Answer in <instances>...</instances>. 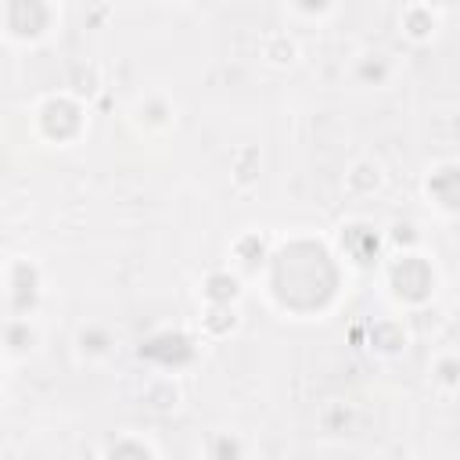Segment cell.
<instances>
[{
	"instance_id": "cell-11",
	"label": "cell",
	"mask_w": 460,
	"mask_h": 460,
	"mask_svg": "<svg viewBox=\"0 0 460 460\" xmlns=\"http://www.w3.org/2000/svg\"><path fill=\"white\" fill-rule=\"evenodd\" d=\"M205 453H208V460H244V446L230 431H212Z\"/></svg>"
},
{
	"instance_id": "cell-14",
	"label": "cell",
	"mask_w": 460,
	"mask_h": 460,
	"mask_svg": "<svg viewBox=\"0 0 460 460\" xmlns=\"http://www.w3.org/2000/svg\"><path fill=\"white\" fill-rule=\"evenodd\" d=\"M435 381H438L442 388H460V356H456V352L438 356V363H435Z\"/></svg>"
},
{
	"instance_id": "cell-15",
	"label": "cell",
	"mask_w": 460,
	"mask_h": 460,
	"mask_svg": "<svg viewBox=\"0 0 460 460\" xmlns=\"http://www.w3.org/2000/svg\"><path fill=\"white\" fill-rule=\"evenodd\" d=\"M338 7L334 4H295V7H288V14H309V18H320V14H334Z\"/></svg>"
},
{
	"instance_id": "cell-1",
	"label": "cell",
	"mask_w": 460,
	"mask_h": 460,
	"mask_svg": "<svg viewBox=\"0 0 460 460\" xmlns=\"http://www.w3.org/2000/svg\"><path fill=\"white\" fill-rule=\"evenodd\" d=\"M61 25V7L50 0H4L0 4V32L7 43H43Z\"/></svg>"
},
{
	"instance_id": "cell-12",
	"label": "cell",
	"mask_w": 460,
	"mask_h": 460,
	"mask_svg": "<svg viewBox=\"0 0 460 460\" xmlns=\"http://www.w3.org/2000/svg\"><path fill=\"white\" fill-rule=\"evenodd\" d=\"M104 460H155V453H151L147 442L126 435V438H119V442H111L104 449Z\"/></svg>"
},
{
	"instance_id": "cell-9",
	"label": "cell",
	"mask_w": 460,
	"mask_h": 460,
	"mask_svg": "<svg viewBox=\"0 0 460 460\" xmlns=\"http://www.w3.org/2000/svg\"><path fill=\"white\" fill-rule=\"evenodd\" d=\"M262 58L273 61V65H291L298 58V43L288 36V32H270L262 40Z\"/></svg>"
},
{
	"instance_id": "cell-7",
	"label": "cell",
	"mask_w": 460,
	"mask_h": 460,
	"mask_svg": "<svg viewBox=\"0 0 460 460\" xmlns=\"http://www.w3.org/2000/svg\"><path fill=\"white\" fill-rule=\"evenodd\" d=\"M36 349V323L32 316H7V327H4V352L7 359H22Z\"/></svg>"
},
{
	"instance_id": "cell-13",
	"label": "cell",
	"mask_w": 460,
	"mask_h": 460,
	"mask_svg": "<svg viewBox=\"0 0 460 460\" xmlns=\"http://www.w3.org/2000/svg\"><path fill=\"white\" fill-rule=\"evenodd\" d=\"M388 72H392V65H388L385 54H363V58H359V68H356V75L367 79V83H370V79H374V83H385Z\"/></svg>"
},
{
	"instance_id": "cell-4",
	"label": "cell",
	"mask_w": 460,
	"mask_h": 460,
	"mask_svg": "<svg viewBox=\"0 0 460 460\" xmlns=\"http://www.w3.org/2000/svg\"><path fill=\"white\" fill-rule=\"evenodd\" d=\"M7 316H32L40 302V266L32 259L7 262Z\"/></svg>"
},
{
	"instance_id": "cell-3",
	"label": "cell",
	"mask_w": 460,
	"mask_h": 460,
	"mask_svg": "<svg viewBox=\"0 0 460 460\" xmlns=\"http://www.w3.org/2000/svg\"><path fill=\"white\" fill-rule=\"evenodd\" d=\"M392 291L399 302H410V305H420L431 298L435 291V273H431V262L417 252H402L395 262H392Z\"/></svg>"
},
{
	"instance_id": "cell-8",
	"label": "cell",
	"mask_w": 460,
	"mask_h": 460,
	"mask_svg": "<svg viewBox=\"0 0 460 460\" xmlns=\"http://www.w3.org/2000/svg\"><path fill=\"white\" fill-rule=\"evenodd\" d=\"M237 295H241V288H237V277H234V273H212V277L205 280V298H208V305H234Z\"/></svg>"
},
{
	"instance_id": "cell-10",
	"label": "cell",
	"mask_w": 460,
	"mask_h": 460,
	"mask_svg": "<svg viewBox=\"0 0 460 460\" xmlns=\"http://www.w3.org/2000/svg\"><path fill=\"white\" fill-rule=\"evenodd\" d=\"M75 345H79V352H83L86 359H101V356H108V352H111V334H108L104 327L90 323V327H83V331H79Z\"/></svg>"
},
{
	"instance_id": "cell-6",
	"label": "cell",
	"mask_w": 460,
	"mask_h": 460,
	"mask_svg": "<svg viewBox=\"0 0 460 460\" xmlns=\"http://www.w3.org/2000/svg\"><path fill=\"white\" fill-rule=\"evenodd\" d=\"M428 198L442 212H460V162H446L428 172Z\"/></svg>"
},
{
	"instance_id": "cell-5",
	"label": "cell",
	"mask_w": 460,
	"mask_h": 460,
	"mask_svg": "<svg viewBox=\"0 0 460 460\" xmlns=\"http://www.w3.org/2000/svg\"><path fill=\"white\" fill-rule=\"evenodd\" d=\"M438 25H442V11L431 4H406L399 11V29L413 43H428L438 32Z\"/></svg>"
},
{
	"instance_id": "cell-2",
	"label": "cell",
	"mask_w": 460,
	"mask_h": 460,
	"mask_svg": "<svg viewBox=\"0 0 460 460\" xmlns=\"http://www.w3.org/2000/svg\"><path fill=\"white\" fill-rule=\"evenodd\" d=\"M32 115H36V133H40L43 140L58 144V147L72 144V140L83 133V126H86L83 101H79L75 93H68V90H61V93H47V97L36 104Z\"/></svg>"
}]
</instances>
